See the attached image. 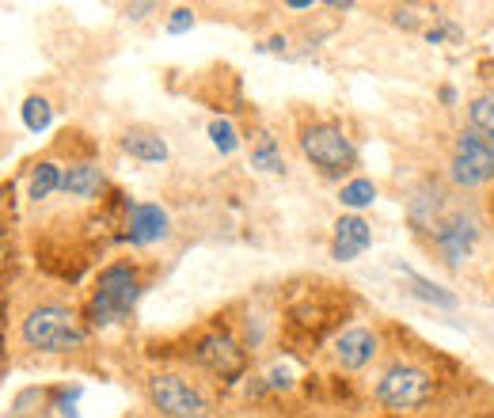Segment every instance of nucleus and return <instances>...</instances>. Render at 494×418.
Masks as SVG:
<instances>
[{"label": "nucleus", "mask_w": 494, "mask_h": 418, "mask_svg": "<svg viewBox=\"0 0 494 418\" xmlns=\"http://www.w3.org/2000/svg\"><path fill=\"white\" fill-rule=\"evenodd\" d=\"M19 334H24V346L38 350V353H73V350L84 346V339H88V331H84V323L76 320V312L61 308V304L31 308Z\"/></svg>", "instance_id": "obj_1"}, {"label": "nucleus", "mask_w": 494, "mask_h": 418, "mask_svg": "<svg viewBox=\"0 0 494 418\" xmlns=\"http://www.w3.org/2000/svg\"><path fill=\"white\" fill-rule=\"evenodd\" d=\"M137 297H141L137 270L126 266V263L106 266L103 274H99V282H96L92 301H88V323H92V327H111V323H118L126 312L137 304Z\"/></svg>", "instance_id": "obj_2"}, {"label": "nucleus", "mask_w": 494, "mask_h": 418, "mask_svg": "<svg viewBox=\"0 0 494 418\" xmlns=\"http://www.w3.org/2000/svg\"><path fill=\"white\" fill-rule=\"evenodd\" d=\"M434 400V376L418 365L396 362L380 373L377 381V403L388 411H418Z\"/></svg>", "instance_id": "obj_3"}, {"label": "nucleus", "mask_w": 494, "mask_h": 418, "mask_svg": "<svg viewBox=\"0 0 494 418\" xmlns=\"http://www.w3.org/2000/svg\"><path fill=\"white\" fill-rule=\"evenodd\" d=\"M300 153H305L319 172H328V175H342L358 164L354 141L342 134V125H335V122L305 125V134H300Z\"/></svg>", "instance_id": "obj_4"}, {"label": "nucleus", "mask_w": 494, "mask_h": 418, "mask_svg": "<svg viewBox=\"0 0 494 418\" xmlns=\"http://www.w3.org/2000/svg\"><path fill=\"white\" fill-rule=\"evenodd\" d=\"M148 400L164 418H209V400L202 395V388L176 373H156L148 381Z\"/></svg>", "instance_id": "obj_5"}, {"label": "nucleus", "mask_w": 494, "mask_h": 418, "mask_svg": "<svg viewBox=\"0 0 494 418\" xmlns=\"http://www.w3.org/2000/svg\"><path fill=\"white\" fill-rule=\"evenodd\" d=\"M449 175L457 186L471 191L494 179V141H487L476 130H464L453 144V160H449Z\"/></svg>", "instance_id": "obj_6"}, {"label": "nucleus", "mask_w": 494, "mask_h": 418, "mask_svg": "<svg viewBox=\"0 0 494 418\" xmlns=\"http://www.w3.org/2000/svg\"><path fill=\"white\" fill-rule=\"evenodd\" d=\"M195 358H198V365H206L213 376H221V381H240L244 369H247V358H244L240 343H236L232 334H225V331L206 334V339L198 343V350H195Z\"/></svg>", "instance_id": "obj_7"}, {"label": "nucleus", "mask_w": 494, "mask_h": 418, "mask_svg": "<svg viewBox=\"0 0 494 418\" xmlns=\"http://www.w3.org/2000/svg\"><path fill=\"white\" fill-rule=\"evenodd\" d=\"M476 240H479V224L464 217V214H453L449 221H438V233H434V244L445 255L449 266H460L471 251H476Z\"/></svg>", "instance_id": "obj_8"}, {"label": "nucleus", "mask_w": 494, "mask_h": 418, "mask_svg": "<svg viewBox=\"0 0 494 418\" xmlns=\"http://www.w3.org/2000/svg\"><path fill=\"white\" fill-rule=\"evenodd\" d=\"M167 236V214L153 202L130 205V217H126V240L134 247H148Z\"/></svg>", "instance_id": "obj_9"}, {"label": "nucleus", "mask_w": 494, "mask_h": 418, "mask_svg": "<svg viewBox=\"0 0 494 418\" xmlns=\"http://www.w3.org/2000/svg\"><path fill=\"white\" fill-rule=\"evenodd\" d=\"M377 346L380 343H377V334L369 327H350L335 339V362L342 369H365L377 358Z\"/></svg>", "instance_id": "obj_10"}, {"label": "nucleus", "mask_w": 494, "mask_h": 418, "mask_svg": "<svg viewBox=\"0 0 494 418\" xmlns=\"http://www.w3.org/2000/svg\"><path fill=\"white\" fill-rule=\"evenodd\" d=\"M369 244H373V228H369V221H361V217H338V221H335L331 255H335L338 263L358 259Z\"/></svg>", "instance_id": "obj_11"}, {"label": "nucleus", "mask_w": 494, "mask_h": 418, "mask_svg": "<svg viewBox=\"0 0 494 418\" xmlns=\"http://www.w3.org/2000/svg\"><path fill=\"white\" fill-rule=\"evenodd\" d=\"M122 153H130L141 164H160L167 160V141L156 130H145V125H134V130L122 134Z\"/></svg>", "instance_id": "obj_12"}, {"label": "nucleus", "mask_w": 494, "mask_h": 418, "mask_svg": "<svg viewBox=\"0 0 494 418\" xmlns=\"http://www.w3.org/2000/svg\"><path fill=\"white\" fill-rule=\"evenodd\" d=\"M103 186H106V179L96 164H73L66 172V179H61V191L73 194V198H96Z\"/></svg>", "instance_id": "obj_13"}, {"label": "nucleus", "mask_w": 494, "mask_h": 418, "mask_svg": "<svg viewBox=\"0 0 494 418\" xmlns=\"http://www.w3.org/2000/svg\"><path fill=\"white\" fill-rule=\"evenodd\" d=\"M399 274H403V282L411 285V293L418 301H426V304H438V308H457V297L449 289H441V285H434V282H426V278H418L415 270H407V266H399Z\"/></svg>", "instance_id": "obj_14"}, {"label": "nucleus", "mask_w": 494, "mask_h": 418, "mask_svg": "<svg viewBox=\"0 0 494 418\" xmlns=\"http://www.w3.org/2000/svg\"><path fill=\"white\" fill-rule=\"evenodd\" d=\"M251 167H259V172H286V160H282V149H277V141L270 134H259L251 144Z\"/></svg>", "instance_id": "obj_15"}, {"label": "nucleus", "mask_w": 494, "mask_h": 418, "mask_svg": "<svg viewBox=\"0 0 494 418\" xmlns=\"http://www.w3.org/2000/svg\"><path fill=\"white\" fill-rule=\"evenodd\" d=\"M61 179H66V175H61V167H57L54 160H42V164L35 167V175H31V198H35V202H46V198L57 191V186H61Z\"/></svg>", "instance_id": "obj_16"}, {"label": "nucleus", "mask_w": 494, "mask_h": 418, "mask_svg": "<svg viewBox=\"0 0 494 418\" xmlns=\"http://www.w3.org/2000/svg\"><path fill=\"white\" fill-rule=\"evenodd\" d=\"M468 118H471V130L483 134L487 141H494V92H483V95L471 99Z\"/></svg>", "instance_id": "obj_17"}, {"label": "nucleus", "mask_w": 494, "mask_h": 418, "mask_svg": "<svg viewBox=\"0 0 494 418\" xmlns=\"http://www.w3.org/2000/svg\"><path fill=\"white\" fill-rule=\"evenodd\" d=\"M338 202L347 205V209H365V205H373V202H377V186H373V179H350L347 186H342Z\"/></svg>", "instance_id": "obj_18"}, {"label": "nucleus", "mask_w": 494, "mask_h": 418, "mask_svg": "<svg viewBox=\"0 0 494 418\" xmlns=\"http://www.w3.org/2000/svg\"><path fill=\"white\" fill-rule=\"evenodd\" d=\"M50 118H54V111H50V103L46 99H38V95H31L27 103H24V125L27 130H46L50 125Z\"/></svg>", "instance_id": "obj_19"}, {"label": "nucleus", "mask_w": 494, "mask_h": 418, "mask_svg": "<svg viewBox=\"0 0 494 418\" xmlns=\"http://www.w3.org/2000/svg\"><path fill=\"white\" fill-rule=\"evenodd\" d=\"M209 137H213V144H217L225 156L236 153V144H240V137H236V130H232L228 118H213V122H209Z\"/></svg>", "instance_id": "obj_20"}, {"label": "nucleus", "mask_w": 494, "mask_h": 418, "mask_svg": "<svg viewBox=\"0 0 494 418\" xmlns=\"http://www.w3.org/2000/svg\"><path fill=\"white\" fill-rule=\"evenodd\" d=\"M426 38H429V42H434V46H438L441 38H453V42H460V38H464V31H460L457 24H449V19H441L438 27H429V31H426Z\"/></svg>", "instance_id": "obj_21"}, {"label": "nucleus", "mask_w": 494, "mask_h": 418, "mask_svg": "<svg viewBox=\"0 0 494 418\" xmlns=\"http://www.w3.org/2000/svg\"><path fill=\"white\" fill-rule=\"evenodd\" d=\"M190 27H195V12H190V8H176V12H171V19H167V31L171 35H183Z\"/></svg>", "instance_id": "obj_22"}, {"label": "nucleus", "mask_w": 494, "mask_h": 418, "mask_svg": "<svg viewBox=\"0 0 494 418\" xmlns=\"http://www.w3.org/2000/svg\"><path fill=\"white\" fill-rule=\"evenodd\" d=\"M396 24H399V27H418V19H415V12H411V8H407V12L399 8V12H396Z\"/></svg>", "instance_id": "obj_23"}, {"label": "nucleus", "mask_w": 494, "mask_h": 418, "mask_svg": "<svg viewBox=\"0 0 494 418\" xmlns=\"http://www.w3.org/2000/svg\"><path fill=\"white\" fill-rule=\"evenodd\" d=\"M5 259H8V233L0 228V263H5Z\"/></svg>", "instance_id": "obj_24"}, {"label": "nucleus", "mask_w": 494, "mask_h": 418, "mask_svg": "<svg viewBox=\"0 0 494 418\" xmlns=\"http://www.w3.org/2000/svg\"><path fill=\"white\" fill-rule=\"evenodd\" d=\"M126 12H130V15H134V19H141V15H145V12H153V5H134V8H126Z\"/></svg>", "instance_id": "obj_25"}, {"label": "nucleus", "mask_w": 494, "mask_h": 418, "mask_svg": "<svg viewBox=\"0 0 494 418\" xmlns=\"http://www.w3.org/2000/svg\"><path fill=\"white\" fill-rule=\"evenodd\" d=\"M441 103H457V92L453 88H441Z\"/></svg>", "instance_id": "obj_26"}]
</instances>
